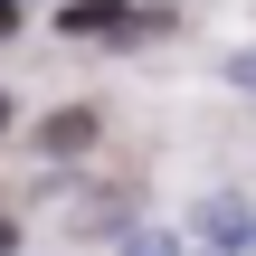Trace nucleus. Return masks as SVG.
I'll list each match as a JSON object with an SVG mask.
<instances>
[{
  "instance_id": "obj_8",
  "label": "nucleus",
  "mask_w": 256,
  "mask_h": 256,
  "mask_svg": "<svg viewBox=\"0 0 256 256\" xmlns=\"http://www.w3.org/2000/svg\"><path fill=\"white\" fill-rule=\"evenodd\" d=\"M0 124H10V95H0Z\"/></svg>"
},
{
  "instance_id": "obj_4",
  "label": "nucleus",
  "mask_w": 256,
  "mask_h": 256,
  "mask_svg": "<svg viewBox=\"0 0 256 256\" xmlns=\"http://www.w3.org/2000/svg\"><path fill=\"white\" fill-rule=\"evenodd\" d=\"M228 86H238V95H256V48H238V57H228Z\"/></svg>"
},
{
  "instance_id": "obj_7",
  "label": "nucleus",
  "mask_w": 256,
  "mask_h": 256,
  "mask_svg": "<svg viewBox=\"0 0 256 256\" xmlns=\"http://www.w3.org/2000/svg\"><path fill=\"white\" fill-rule=\"evenodd\" d=\"M10 247H19V238H10V228H0V256H10Z\"/></svg>"
},
{
  "instance_id": "obj_2",
  "label": "nucleus",
  "mask_w": 256,
  "mask_h": 256,
  "mask_svg": "<svg viewBox=\"0 0 256 256\" xmlns=\"http://www.w3.org/2000/svg\"><path fill=\"white\" fill-rule=\"evenodd\" d=\"M200 238H218V247H256V209H238V200H209V209H200Z\"/></svg>"
},
{
  "instance_id": "obj_6",
  "label": "nucleus",
  "mask_w": 256,
  "mask_h": 256,
  "mask_svg": "<svg viewBox=\"0 0 256 256\" xmlns=\"http://www.w3.org/2000/svg\"><path fill=\"white\" fill-rule=\"evenodd\" d=\"M133 256H171V247H162V238H142V247H133Z\"/></svg>"
},
{
  "instance_id": "obj_3",
  "label": "nucleus",
  "mask_w": 256,
  "mask_h": 256,
  "mask_svg": "<svg viewBox=\"0 0 256 256\" xmlns=\"http://www.w3.org/2000/svg\"><path fill=\"white\" fill-rule=\"evenodd\" d=\"M38 142H48V152H86V142H95V114H86V104H66V114H48V133H38Z\"/></svg>"
},
{
  "instance_id": "obj_1",
  "label": "nucleus",
  "mask_w": 256,
  "mask_h": 256,
  "mask_svg": "<svg viewBox=\"0 0 256 256\" xmlns=\"http://www.w3.org/2000/svg\"><path fill=\"white\" fill-rule=\"evenodd\" d=\"M57 28H66V38H114V48H133V38L162 28V10H133V0H66Z\"/></svg>"
},
{
  "instance_id": "obj_5",
  "label": "nucleus",
  "mask_w": 256,
  "mask_h": 256,
  "mask_svg": "<svg viewBox=\"0 0 256 256\" xmlns=\"http://www.w3.org/2000/svg\"><path fill=\"white\" fill-rule=\"evenodd\" d=\"M10 28H19V0H0V38H10Z\"/></svg>"
}]
</instances>
